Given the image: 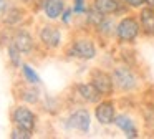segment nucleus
I'll use <instances>...</instances> for the list:
<instances>
[{
    "instance_id": "nucleus-1",
    "label": "nucleus",
    "mask_w": 154,
    "mask_h": 139,
    "mask_svg": "<svg viewBox=\"0 0 154 139\" xmlns=\"http://www.w3.org/2000/svg\"><path fill=\"white\" fill-rule=\"evenodd\" d=\"M66 55L70 58L75 60H81V61H90V60H94L98 55V48L96 43H94L93 38L90 36H76L70 42L66 48Z\"/></svg>"
},
{
    "instance_id": "nucleus-2",
    "label": "nucleus",
    "mask_w": 154,
    "mask_h": 139,
    "mask_svg": "<svg viewBox=\"0 0 154 139\" xmlns=\"http://www.w3.org/2000/svg\"><path fill=\"white\" fill-rule=\"evenodd\" d=\"M141 35V25L137 17L126 15L116 23V42L119 45H131L137 40V36Z\"/></svg>"
},
{
    "instance_id": "nucleus-3",
    "label": "nucleus",
    "mask_w": 154,
    "mask_h": 139,
    "mask_svg": "<svg viewBox=\"0 0 154 139\" xmlns=\"http://www.w3.org/2000/svg\"><path fill=\"white\" fill-rule=\"evenodd\" d=\"M113 76L114 88L121 93H133L137 88L139 81H137V75L129 65H119L113 70L111 73Z\"/></svg>"
},
{
    "instance_id": "nucleus-4",
    "label": "nucleus",
    "mask_w": 154,
    "mask_h": 139,
    "mask_svg": "<svg viewBox=\"0 0 154 139\" xmlns=\"http://www.w3.org/2000/svg\"><path fill=\"white\" fill-rule=\"evenodd\" d=\"M38 42L47 50H58L61 46V42H63L61 30L57 25L45 23L38 28Z\"/></svg>"
},
{
    "instance_id": "nucleus-5",
    "label": "nucleus",
    "mask_w": 154,
    "mask_h": 139,
    "mask_svg": "<svg viewBox=\"0 0 154 139\" xmlns=\"http://www.w3.org/2000/svg\"><path fill=\"white\" fill-rule=\"evenodd\" d=\"M90 81H91V85L101 93L103 98H109V96H113L114 89H116L114 88L111 73L104 71V70H101V68H96V70H93V71L90 73Z\"/></svg>"
},
{
    "instance_id": "nucleus-6",
    "label": "nucleus",
    "mask_w": 154,
    "mask_h": 139,
    "mask_svg": "<svg viewBox=\"0 0 154 139\" xmlns=\"http://www.w3.org/2000/svg\"><path fill=\"white\" fill-rule=\"evenodd\" d=\"M66 128L80 131L83 134L90 132L91 128V114L86 108H76L70 113V116L66 118Z\"/></svg>"
},
{
    "instance_id": "nucleus-7",
    "label": "nucleus",
    "mask_w": 154,
    "mask_h": 139,
    "mask_svg": "<svg viewBox=\"0 0 154 139\" xmlns=\"http://www.w3.org/2000/svg\"><path fill=\"white\" fill-rule=\"evenodd\" d=\"M116 103L109 98H104L101 101L96 103V108H94V118L100 122L101 126H111L114 122L116 118Z\"/></svg>"
},
{
    "instance_id": "nucleus-8",
    "label": "nucleus",
    "mask_w": 154,
    "mask_h": 139,
    "mask_svg": "<svg viewBox=\"0 0 154 139\" xmlns=\"http://www.w3.org/2000/svg\"><path fill=\"white\" fill-rule=\"evenodd\" d=\"M12 122H14V126H18V128L35 131V128H37V114L25 104H20L12 111Z\"/></svg>"
},
{
    "instance_id": "nucleus-9",
    "label": "nucleus",
    "mask_w": 154,
    "mask_h": 139,
    "mask_svg": "<svg viewBox=\"0 0 154 139\" xmlns=\"http://www.w3.org/2000/svg\"><path fill=\"white\" fill-rule=\"evenodd\" d=\"M10 43H14V45L17 46L18 51H20L22 55H30V53H33V50H35L33 35L25 28L14 30V33H12V36H10Z\"/></svg>"
},
{
    "instance_id": "nucleus-10",
    "label": "nucleus",
    "mask_w": 154,
    "mask_h": 139,
    "mask_svg": "<svg viewBox=\"0 0 154 139\" xmlns=\"http://www.w3.org/2000/svg\"><path fill=\"white\" fill-rule=\"evenodd\" d=\"M75 93H76V96L81 99V101L88 103V104H96L98 101L103 99L101 93L98 91L93 85H91V81H88V83H76V85H75Z\"/></svg>"
},
{
    "instance_id": "nucleus-11",
    "label": "nucleus",
    "mask_w": 154,
    "mask_h": 139,
    "mask_svg": "<svg viewBox=\"0 0 154 139\" xmlns=\"http://www.w3.org/2000/svg\"><path fill=\"white\" fill-rule=\"evenodd\" d=\"M114 126H116L119 131H123V134L129 139H136L139 136V129H137L136 122L131 116H128L126 113H121V114H116L114 118Z\"/></svg>"
},
{
    "instance_id": "nucleus-12",
    "label": "nucleus",
    "mask_w": 154,
    "mask_h": 139,
    "mask_svg": "<svg viewBox=\"0 0 154 139\" xmlns=\"http://www.w3.org/2000/svg\"><path fill=\"white\" fill-rule=\"evenodd\" d=\"M91 7L103 15H118L124 10V3L121 0H93Z\"/></svg>"
},
{
    "instance_id": "nucleus-13",
    "label": "nucleus",
    "mask_w": 154,
    "mask_h": 139,
    "mask_svg": "<svg viewBox=\"0 0 154 139\" xmlns=\"http://www.w3.org/2000/svg\"><path fill=\"white\" fill-rule=\"evenodd\" d=\"M137 20L141 25V33L146 36H154V10L147 5L141 7L137 13Z\"/></svg>"
},
{
    "instance_id": "nucleus-14",
    "label": "nucleus",
    "mask_w": 154,
    "mask_h": 139,
    "mask_svg": "<svg viewBox=\"0 0 154 139\" xmlns=\"http://www.w3.org/2000/svg\"><path fill=\"white\" fill-rule=\"evenodd\" d=\"M25 18V10L22 7H17V5H10L4 10L2 13V23L7 26H17L23 22Z\"/></svg>"
},
{
    "instance_id": "nucleus-15",
    "label": "nucleus",
    "mask_w": 154,
    "mask_h": 139,
    "mask_svg": "<svg viewBox=\"0 0 154 139\" xmlns=\"http://www.w3.org/2000/svg\"><path fill=\"white\" fill-rule=\"evenodd\" d=\"M42 10L48 20H58L66 8L65 0H42Z\"/></svg>"
},
{
    "instance_id": "nucleus-16",
    "label": "nucleus",
    "mask_w": 154,
    "mask_h": 139,
    "mask_svg": "<svg viewBox=\"0 0 154 139\" xmlns=\"http://www.w3.org/2000/svg\"><path fill=\"white\" fill-rule=\"evenodd\" d=\"M94 32H96V35L101 36V38H111V36H114V33H116V22L111 18V15H106L100 23H98Z\"/></svg>"
},
{
    "instance_id": "nucleus-17",
    "label": "nucleus",
    "mask_w": 154,
    "mask_h": 139,
    "mask_svg": "<svg viewBox=\"0 0 154 139\" xmlns=\"http://www.w3.org/2000/svg\"><path fill=\"white\" fill-rule=\"evenodd\" d=\"M18 98L23 103H27V104H37V103L40 101V91L35 88V85H28V86L20 88Z\"/></svg>"
},
{
    "instance_id": "nucleus-18",
    "label": "nucleus",
    "mask_w": 154,
    "mask_h": 139,
    "mask_svg": "<svg viewBox=\"0 0 154 139\" xmlns=\"http://www.w3.org/2000/svg\"><path fill=\"white\" fill-rule=\"evenodd\" d=\"M7 55H8V61H10V65L14 66V68H22V53L18 51V48L14 45V43H10L8 42V45H7Z\"/></svg>"
},
{
    "instance_id": "nucleus-19",
    "label": "nucleus",
    "mask_w": 154,
    "mask_h": 139,
    "mask_svg": "<svg viewBox=\"0 0 154 139\" xmlns=\"http://www.w3.org/2000/svg\"><path fill=\"white\" fill-rule=\"evenodd\" d=\"M22 75H23V79L28 85H35V86L40 85V76H38V73L30 65H27V63L22 65Z\"/></svg>"
},
{
    "instance_id": "nucleus-20",
    "label": "nucleus",
    "mask_w": 154,
    "mask_h": 139,
    "mask_svg": "<svg viewBox=\"0 0 154 139\" xmlns=\"http://www.w3.org/2000/svg\"><path fill=\"white\" fill-rule=\"evenodd\" d=\"M32 136H33V131L18 128V126H14V129H12V132H10L12 139H32Z\"/></svg>"
},
{
    "instance_id": "nucleus-21",
    "label": "nucleus",
    "mask_w": 154,
    "mask_h": 139,
    "mask_svg": "<svg viewBox=\"0 0 154 139\" xmlns=\"http://www.w3.org/2000/svg\"><path fill=\"white\" fill-rule=\"evenodd\" d=\"M143 116H144V122H146V126H149V128L154 129V104L146 106L144 111H143Z\"/></svg>"
},
{
    "instance_id": "nucleus-22",
    "label": "nucleus",
    "mask_w": 154,
    "mask_h": 139,
    "mask_svg": "<svg viewBox=\"0 0 154 139\" xmlns=\"http://www.w3.org/2000/svg\"><path fill=\"white\" fill-rule=\"evenodd\" d=\"M71 8H73L75 15H85L90 7L86 5V0H73V7Z\"/></svg>"
},
{
    "instance_id": "nucleus-23",
    "label": "nucleus",
    "mask_w": 154,
    "mask_h": 139,
    "mask_svg": "<svg viewBox=\"0 0 154 139\" xmlns=\"http://www.w3.org/2000/svg\"><path fill=\"white\" fill-rule=\"evenodd\" d=\"M73 17H75L73 8H65V12L61 13L60 20H61V23H63V25H70V23H71V18H73Z\"/></svg>"
},
{
    "instance_id": "nucleus-24",
    "label": "nucleus",
    "mask_w": 154,
    "mask_h": 139,
    "mask_svg": "<svg viewBox=\"0 0 154 139\" xmlns=\"http://www.w3.org/2000/svg\"><path fill=\"white\" fill-rule=\"evenodd\" d=\"M121 2H123L128 8H134V10H139L141 7L146 5V3H144V0H121Z\"/></svg>"
},
{
    "instance_id": "nucleus-25",
    "label": "nucleus",
    "mask_w": 154,
    "mask_h": 139,
    "mask_svg": "<svg viewBox=\"0 0 154 139\" xmlns=\"http://www.w3.org/2000/svg\"><path fill=\"white\" fill-rule=\"evenodd\" d=\"M8 7V0H0V15L4 13V10Z\"/></svg>"
},
{
    "instance_id": "nucleus-26",
    "label": "nucleus",
    "mask_w": 154,
    "mask_h": 139,
    "mask_svg": "<svg viewBox=\"0 0 154 139\" xmlns=\"http://www.w3.org/2000/svg\"><path fill=\"white\" fill-rule=\"evenodd\" d=\"M144 3H146L149 8H152L154 10V0H144Z\"/></svg>"
},
{
    "instance_id": "nucleus-27",
    "label": "nucleus",
    "mask_w": 154,
    "mask_h": 139,
    "mask_svg": "<svg viewBox=\"0 0 154 139\" xmlns=\"http://www.w3.org/2000/svg\"><path fill=\"white\" fill-rule=\"evenodd\" d=\"M20 2H23V3H27V5H28V3H32L33 0H20Z\"/></svg>"
}]
</instances>
